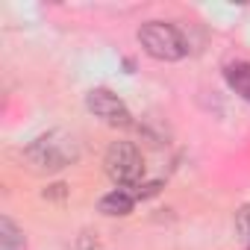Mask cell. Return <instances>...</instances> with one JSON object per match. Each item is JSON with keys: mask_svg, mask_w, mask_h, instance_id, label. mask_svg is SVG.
<instances>
[{"mask_svg": "<svg viewBox=\"0 0 250 250\" xmlns=\"http://www.w3.org/2000/svg\"><path fill=\"white\" fill-rule=\"evenodd\" d=\"M24 159L30 162V168L53 174L80 159V142L68 130H50L24 147Z\"/></svg>", "mask_w": 250, "mask_h": 250, "instance_id": "1", "label": "cell"}, {"mask_svg": "<svg viewBox=\"0 0 250 250\" xmlns=\"http://www.w3.org/2000/svg\"><path fill=\"white\" fill-rule=\"evenodd\" d=\"M139 44L147 56L159 59V62H177L188 53V44L183 39V33L174 24L165 21H147L139 30Z\"/></svg>", "mask_w": 250, "mask_h": 250, "instance_id": "2", "label": "cell"}, {"mask_svg": "<svg viewBox=\"0 0 250 250\" xmlns=\"http://www.w3.org/2000/svg\"><path fill=\"white\" fill-rule=\"evenodd\" d=\"M103 165H106L109 180L118 188H133L136 191L142 186V180H145V159H142V153H139V147L133 142H115V145H109Z\"/></svg>", "mask_w": 250, "mask_h": 250, "instance_id": "3", "label": "cell"}, {"mask_svg": "<svg viewBox=\"0 0 250 250\" xmlns=\"http://www.w3.org/2000/svg\"><path fill=\"white\" fill-rule=\"evenodd\" d=\"M85 106H88V112L94 118H100L103 124H109V127H130V124H133V115H130L127 103H124L118 94H112L109 88L88 91Z\"/></svg>", "mask_w": 250, "mask_h": 250, "instance_id": "4", "label": "cell"}, {"mask_svg": "<svg viewBox=\"0 0 250 250\" xmlns=\"http://www.w3.org/2000/svg\"><path fill=\"white\" fill-rule=\"evenodd\" d=\"M136 191L133 188H115L109 194H103L97 200V212L100 215H109V218H124V215H130L133 206H136Z\"/></svg>", "mask_w": 250, "mask_h": 250, "instance_id": "5", "label": "cell"}, {"mask_svg": "<svg viewBox=\"0 0 250 250\" xmlns=\"http://www.w3.org/2000/svg\"><path fill=\"white\" fill-rule=\"evenodd\" d=\"M224 80L235 94H241L250 103V62H229L224 68Z\"/></svg>", "mask_w": 250, "mask_h": 250, "instance_id": "6", "label": "cell"}, {"mask_svg": "<svg viewBox=\"0 0 250 250\" xmlns=\"http://www.w3.org/2000/svg\"><path fill=\"white\" fill-rule=\"evenodd\" d=\"M0 250H27V238L12 218H0Z\"/></svg>", "mask_w": 250, "mask_h": 250, "instance_id": "7", "label": "cell"}, {"mask_svg": "<svg viewBox=\"0 0 250 250\" xmlns=\"http://www.w3.org/2000/svg\"><path fill=\"white\" fill-rule=\"evenodd\" d=\"M235 235L244 244V250H250V203H244L235 212Z\"/></svg>", "mask_w": 250, "mask_h": 250, "instance_id": "8", "label": "cell"}, {"mask_svg": "<svg viewBox=\"0 0 250 250\" xmlns=\"http://www.w3.org/2000/svg\"><path fill=\"white\" fill-rule=\"evenodd\" d=\"M77 250H103V247H100L94 238H88V235H85V238H80V247H77Z\"/></svg>", "mask_w": 250, "mask_h": 250, "instance_id": "9", "label": "cell"}]
</instances>
